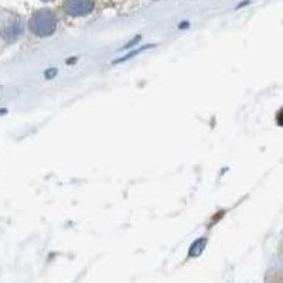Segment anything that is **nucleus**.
<instances>
[{"mask_svg": "<svg viewBox=\"0 0 283 283\" xmlns=\"http://www.w3.org/2000/svg\"><path fill=\"white\" fill-rule=\"evenodd\" d=\"M57 26H58V19L56 13L50 9H41L36 12L29 21V29L31 33L41 38L53 36L56 33Z\"/></svg>", "mask_w": 283, "mask_h": 283, "instance_id": "nucleus-1", "label": "nucleus"}, {"mask_svg": "<svg viewBox=\"0 0 283 283\" xmlns=\"http://www.w3.org/2000/svg\"><path fill=\"white\" fill-rule=\"evenodd\" d=\"M93 0H64L62 9L71 17H85L93 12Z\"/></svg>", "mask_w": 283, "mask_h": 283, "instance_id": "nucleus-2", "label": "nucleus"}, {"mask_svg": "<svg viewBox=\"0 0 283 283\" xmlns=\"http://www.w3.org/2000/svg\"><path fill=\"white\" fill-rule=\"evenodd\" d=\"M2 37L5 38L7 43H16L23 34H25V26L23 21L17 16H13L7 19L2 26Z\"/></svg>", "mask_w": 283, "mask_h": 283, "instance_id": "nucleus-3", "label": "nucleus"}, {"mask_svg": "<svg viewBox=\"0 0 283 283\" xmlns=\"http://www.w3.org/2000/svg\"><path fill=\"white\" fill-rule=\"evenodd\" d=\"M205 246H207V238H205V237L198 238V240H196L191 244L190 249H188V255H190V256H194V258H196V256H200V255L204 252Z\"/></svg>", "mask_w": 283, "mask_h": 283, "instance_id": "nucleus-4", "label": "nucleus"}, {"mask_svg": "<svg viewBox=\"0 0 283 283\" xmlns=\"http://www.w3.org/2000/svg\"><path fill=\"white\" fill-rule=\"evenodd\" d=\"M150 47H153V44H150V45H145V47H140V49H137V50H132V51H130V53H128L126 56L121 57L119 60H116V61H113V62H112V64H113V65H117V64H121V62L128 61V60H130V58H133V57L139 56L140 53H143V51H145V50H146V49H150Z\"/></svg>", "mask_w": 283, "mask_h": 283, "instance_id": "nucleus-5", "label": "nucleus"}, {"mask_svg": "<svg viewBox=\"0 0 283 283\" xmlns=\"http://www.w3.org/2000/svg\"><path fill=\"white\" fill-rule=\"evenodd\" d=\"M57 74H58V69L57 68H50V69H47L44 73V78L45 80H53V78H56Z\"/></svg>", "mask_w": 283, "mask_h": 283, "instance_id": "nucleus-6", "label": "nucleus"}, {"mask_svg": "<svg viewBox=\"0 0 283 283\" xmlns=\"http://www.w3.org/2000/svg\"><path fill=\"white\" fill-rule=\"evenodd\" d=\"M140 41V36H137V37H135L132 41H129V43L126 44V45H123L122 50H129L130 47H133V45H136V44Z\"/></svg>", "mask_w": 283, "mask_h": 283, "instance_id": "nucleus-7", "label": "nucleus"}, {"mask_svg": "<svg viewBox=\"0 0 283 283\" xmlns=\"http://www.w3.org/2000/svg\"><path fill=\"white\" fill-rule=\"evenodd\" d=\"M75 61H77V58H75V57H73V58H69V60H67V64H74Z\"/></svg>", "mask_w": 283, "mask_h": 283, "instance_id": "nucleus-8", "label": "nucleus"}, {"mask_svg": "<svg viewBox=\"0 0 283 283\" xmlns=\"http://www.w3.org/2000/svg\"><path fill=\"white\" fill-rule=\"evenodd\" d=\"M7 113V109H5V108H2V109H0V116H2V115H6Z\"/></svg>", "mask_w": 283, "mask_h": 283, "instance_id": "nucleus-9", "label": "nucleus"}, {"mask_svg": "<svg viewBox=\"0 0 283 283\" xmlns=\"http://www.w3.org/2000/svg\"><path fill=\"white\" fill-rule=\"evenodd\" d=\"M43 2H45V3H50V2H54V0H43Z\"/></svg>", "mask_w": 283, "mask_h": 283, "instance_id": "nucleus-10", "label": "nucleus"}]
</instances>
